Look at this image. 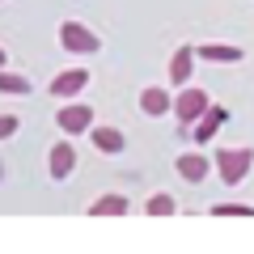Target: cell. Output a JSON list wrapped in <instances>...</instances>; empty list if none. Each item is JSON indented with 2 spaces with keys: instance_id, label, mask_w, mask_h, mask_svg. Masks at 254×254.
I'll use <instances>...</instances> for the list:
<instances>
[{
  "instance_id": "1",
  "label": "cell",
  "mask_w": 254,
  "mask_h": 254,
  "mask_svg": "<svg viewBox=\"0 0 254 254\" xmlns=\"http://www.w3.org/2000/svg\"><path fill=\"white\" fill-rule=\"evenodd\" d=\"M212 165H216V174H220L225 187H237V182L254 170V148H216V153H212Z\"/></svg>"
},
{
  "instance_id": "2",
  "label": "cell",
  "mask_w": 254,
  "mask_h": 254,
  "mask_svg": "<svg viewBox=\"0 0 254 254\" xmlns=\"http://www.w3.org/2000/svg\"><path fill=\"white\" fill-rule=\"evenodd\" d=\"M60 43H64V51H72V55H93L102 47V38L93 34L89 26H81V21H64L60 26Z\"/></svg>"
},
{
  "instance_id": "3",
  "label": "cell",
  "mask_w": 254,
  "mask_h": 254,
  "mask_svg": "<svg viewBox=\"0 0 254 254\" xmlns=\"http://www.w3.org/2000/svg\"><path fill=\"white\" fill-rule=\"evenodd\" d=\"M225 123H229V110H225V106H212V102H208V110H203V115L195 119V127H190V136L199 140V144H208V140H216V131H220Z\"/></svg>"
},
{
  "instance_id": "4",
  "label": "cell",
  "mask_w": 254,
  "mask_h": 254,
  "mask_svg": "<svg viewBox=\"0 0 254 254\" xmlns=\"http://www.w3.org/2000/svg\"><path fill=\"white\" fill-rule=\"evenodd\" d=\"M203 110H208V89H182L178 102H174V115H178V123H195Z\"/></svg>"
},
{
  "instance_id": "5",
  "label": "cell",
  "mask_w": 254,
  "mask_h": 254,
  "mask_svg": "<svg viewBox=\"0 0 254 254\" xmlns=\"http://www.w3.org/2000/svg\"><path fill=\"white\" fill-rule=\"evenodd\" d=\"M55 123H60V131H68V136H81V131H89V123H93V110L89 106H64L60 115H55Z\"/></svg>"
},
{
  "instance_id": "6",
  "label": "cell",
  "mask_w": 254,
  "mask_h": 254,
  "mask_svg": "<svg viewBox=\"0 0 254 254\" xmlns=\"http://www.w3.org/2000/svg\"><path fill=\"white\" fill-rule=\"evenodd\" d=\"M85 85H89V72H85V68H68V72L51 76V93L55 98H76Z\"/></svg>"
},
{
  "instance_id": "7",
  "label": "cell",
  "mask_w": 254,
  "mask_h": 254,
  "mask_svg": "<svg viewBox=\"0 0 254 254\" xmlns=\"http://www.w3.org/2000/svg\"><path fill=\"white\" fill-rule=\"evenodd\" d=\"M195 55L208 60V64H242L246 60V51L233 43H203V47H195Z\"/></svg>"
},
{
  "instance_id": "8",
  "label": "cell",
  "mask_w": 254,
  "mask_h": 254,
  "mask_svg": "<svg viewBox=\"0 0 254 254\" xmlns=\"http://www.w3.org/2000/svg\"><path fill=\"white\" fill-rule=\"evenodd\" d=\"M47 170H51V178H68V174L76 170V148L64 140V144L51 148V161H47Z\"/></svg>"
},
{
  "instance_id": "9",
  "label": "cell",
  "mask_w": 254,
  "mask_h": 254,
  "mask_svg": "<svg viewBox=\"0 0 254 254\" xmlns=\"http://www.w3.org/2000/svg\"><path fill=\"white\" fill-rule=\"evenodd\" d=\"M208 170H212V157H203V153H182L178 157V174L187 182H203V178H208Z\"/></svg>"
},
{
  "instance_id": "10",
  "label": "cell",
  "mask_w": 254,
  "mask_h": 254,
  "mask_svg": "<svg viewBox=\"0 0 254 254\" xmlns=\"http://www.w3.org/2000/svg\"><path fill=\"white\" fill-rule=\"evenodd\" d=\"M190 68H195V47H178L170 60V81L174 85H187L190 81Z\"/></svg>"
},
{
  "instance_id": "11",
  "label": "cell",
  "mask_w": 254,
  "mask_h": 254,
  "mask_svg": "<svg viewBox=\"0 0 254 254\" xmlns=\"http://www.w3.org/2000/svg\"><path fill=\"white\" fill-rule=\"evenodd\" d=\"M174 106V98H170V89H157V85H148L144 93H140V110H144V115H165V110Z\"/></svg>"
},
{
  "instance_id": "12",
  "label": "cell",
  "mask_w": 254,
  "mask_h": 254,
  "mask_svg": "<svg viewBox=\"0 0 254 254\" xmlns=\"http://www.w3.org/2000/svg\"><path fill=\"white\" fill-rule=\"evenodd\" d=\"M127 195H102V199L89 203V216H127Z\"/></svg>"
},
{
  "instance_id": "13",
  "label": "cell",
  "mask_w": 254,
  "mask_h": 254,
  "mask_svg": "<svg viewBox=\"0 0 254 254\" xmlns=\"http://www.w3.org/2000/svg\"><path fill=\"white\" fill-rule=\"evenodd\" d=\"M93 144L102 148V153H123V131L119 127H93Z\"/></svg>"
},
{
  "instance_id": "14",
  "label": "cell",
  "mask_w": 254,
  "mask_h": 254,
  "mask_svg": "<svg viewBox=\"0 0 254 254\" xmlns=\"http://www.w3.org/2000/svg\"><path fill=\"white\" fill-rule=\"evenodd\" d=\"M144 212H148V216H174L178 203H174V195H153V199L144 203Z\"/></svg>"
},
{
  "instance_id": "15",
  "label": "cell",
  "mask_w": 254,
  "mask_h": 254,
  "mask_svg": "<svg viewBox=\"0 0 254 254\" xmlns=\"http://www.w3.org/2000/svg\"><path fill=\"white\" fill-rule=\"evenodd\" d=\"M0 93H30V81L21 72H4L0 68Z\"/></svg>"
},
{
  "instance_id": "16",
  "label": "cell",
  "mask_w": 254,
  "mask_h": 254,
  "mask_svg": "<svg viewBox=\"0 0 254 254\" xmlns=\"http://www.w3.org/2000/svg\"><path fill=\"white\" fill-rule=\"evenodd\" d=\"M212 216H254V203H216Z\"/></svg>"
},
{
  "instance_id": "17",
  "label": "cell",
  "mask_w": 254,
  "mask_h": 254,
  "mask_svg": "<svg viewBox=\"0 0 254 254\" xmlns=\"http://www.w3.org/2000/svg\"><path fill=\"white\" fill-rule=\"evenodd\" d=\"M17 127H21V119H17V115H0V140L17 136Z\"/></svg>"
},
{
  "instance_id": "18",
  "label": "cell",
  "mask_w": 254,
  "mask_h": 254,
  "mask_svg": "<svg viewBox=\"0 0 254 254\" xmlns=\"http://www.w3.org/2000/svg\"><path fill=\"white\" fill-rule=\"evenodd\" d=\"M4 60H9V55H4V47H0V68H4Z\"/></svg>"
}]
</instances>
